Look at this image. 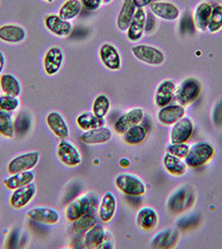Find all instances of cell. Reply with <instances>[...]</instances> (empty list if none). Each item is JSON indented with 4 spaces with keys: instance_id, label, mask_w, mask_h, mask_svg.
<instances>
[{
    "instance_id": "obj_1",
    "label": "cell",
    "mask_w": 222,
    "mask_h": 249,
    "mask_svg": "<svg viewBox=\"0 0 222 249\" xmlns=\"http://www.w3.org/2000/svg\"><path fill=\"white\" fill-rule=\"evenodd\" d=\"M195 200V193L191 186L182 184L169 195L166 200V209L171 214H182L191 208Z\"/></svg>"
},
{
    "instance_id": "obj_2",
    "label": "cell",
    "mask_w": 222,
    "mask_h": 249,
    "mask_svg": "<svg viewBox=\"0 0 222 249\" xmlns=\"http://www.w3.org/2000/svg\"><path fill=\"white\" fill-rule=\"evenodd\" d=\"M98 199L92 194H85L77 196L66 206L64 215L68 222H74L90 211L98 210Z\"/></svg>"
},
{
    "instance_id": "obj_3",
    "label": "cell",
    "mask_w": 222,
    "mask_h": 249,
    "mask_svg": "<svg viewBox=\"0 0 222 249\" xmlns=\"http://www.w3.org/2000/svg\"><path fill=\"white\" fill-rule=\"evenodd\" d=\"M215 154V148L207 141H198L189 146V151L184 159L190 168H199L208 163Z\"/></svg>"
},
{
    "instance_id": "obj_4",
    "label": "cell",
    "mask_w": 222,
    "mask_h": 249,
    "mask_svg": "<svg viewBox=\"0 0 222 249\" xmlns=\"http://www.w3.org/2000/svg\"><path fill=\"white\" fill-rule=\"evenodd\" d=\"M116 188L128 196L139 197L146 194V184L137 175L122 172L116 175L115 178Z\"/></svg>"
},
{
    "instance_id": "obj_5",
    "label": "cell",
    "mask_w": 222,
    "mask_h": 249,
    "mask_svg": "<svg viewBox=\"0 0 222 249\" xmlns=\"http://www.w3.org/2000/svg\"><path fill=\"white\" fill-rule=\"evenodd\" d=\"M202 92V84L194 77L183 80L177 86L175 99L178 104L187 107L191 105L199 98Z\"/></svg>"
},
{
    "instance_id": "obj_6",
    "label": "cell",
    "mask_w": 222,
    "mask_h": 249,
    "mask_svg": "<svg viewBox=\"0 0 222 249\" xmlns=\"http://www.w3.org/2000/svg\"><path fill=\"white\" fill-rule=\"evenodd\" d=\"M131 52L137 60L147 65L160 66L166 60L165 53L160 49L152 45H133L131 47Z\"/></svg>"
},
{
    "instance_id": "obj_7",
    "label": "cell",
    "mask_w": 222,
    "mask_h": 249,
    "mask_svg": "<svg viewBox=\"0 0 222 249\" xmlns=\"http://www.w3.org/2000/svg\"><path fill=\"white\" fill-rule=\"evenodd\" d=\"M40 156L39 151H31L17 155L8 162L7 172L11 175L26 170H32L38 164Z\"/></svg>"
},
{
    "instance_id": "obj_8",
    "label": "cell",
    "mask_w": 222,
    "mask_h": 249,
    "mask_svg": "<svg viewBox=\"0 0 222 249\" xmlns=\"http://www.w3.org/2000/svg\"><path fill=\"white\" fill-rule=\"evenodd\" d=\"M56 155L61 163L74 168L82 163V155L75 144L67 140H61L57 145Z\"/></svg>"
},
{
    "instance_id": "obj_9",
    "label": "cell",
    "mask_w": 222,
    "mask_h": 249,
    "mask_svg": "<svg viewBox=\"0 0 222 249\" xmlns=\"http://www.w3.org/2000/svg\"><path fill=\"white\" fill-rule=\"evenodd\" d=\"M65 55L61 47L51 46L45 53L43 58V68L46 75L54 76L59 73L64 64Z\"/></svg>"
},
{
    "instance_id": "obj_10",
    "label": "cell",
    "mask_w": 222,
    "mask_h": 249,
    "mask_svg": "<svg viewBox=\"0 0 222 249\" xmlns=\"http://www.w3.org/2000/svg\"><path fill=\"white\" fill-rule=\"evenodd\" d=\"M194 132V123L190 117L183 116L172 125L169 139L171 143H187Z\"/></svg>"
},
{
    "instance_id": "obj_11",
    "label": "cell",
    "mask_w": 222,
    "mask_h": 249,
    "mask_svg": "<svg viewBox=\"0 0 222 249\" xmlns=\"http://www.w3.org/2000/svg\"><path fill=\"white\" fill-rule=\"evenodd\" d=\"M145 116V111L142 107H134L128 110L116 120L114 130L117 134L123 135L134 125L140 124Z\"/></svg>"
},
{
    "instance_id": "obj_12",
    "label": "cell",
    "mask_w": 222,
    "mask_h": 249,
    "mask_svg": "<svg viewBox=\"0 0 222 249\" xmlns=\"http://www.w3.org/2000/svg\"><path fill=\"white\" fill-rule=\"evenodd\" d=\"M44 25L51 34L57 37H68L73 30V25L71 21L63 20L56 14L46 15L44 19Z\"/></svg>"
},
{
    "instance_id": "obj_13",
    "label": "cell",
    "mask_w": 222,
    "mask_h": 249,
    "mask_svg": "<svg viewBox=\"0 0 222 249\" xmlns=\"http://www.w3.org/2000/svg\"><path fill=\"white\" fill-rule=\"evenodd\" d=\"M177 85L174 81L171 79L163 80L157 85L154 93V104L158 108L166 107L172 103L175 98Z\"/></svg>"
},
{
    "instance_id": "obj_14",
    "label": "cell",
    "mask_w": 222,
    "mask_h": 249,
    "mask_svg": "<svg viewBox=\"0 0 222 249\" xmlns=\"http://www.w3.org/2000/svg\"><path fill=\"white\" fill-rule=\"evenodd\" d=\"M99 57L102 65L111 71L121 70L122 58L116 46L110 43L101 45L99 50Z\"/></svg>"
},
{
    "instance_id": "obj_15",
    "label": "cell",
    "mask_w": 222,
    "mask_h": 249,
    "mask_svg": "<svg viewBox=\"0 0 222 249\" xmlns=\"http://www.w3.org/2000/svg\"><path fill=\"white\" fill-rule=\"evenodd\" d=\"M37 195V186L34 183L21 186L20 188L14 190L9 199L11 207L16 210H20L30 204L31 200L35 198Z\"/></svg>"
},
{
    "instance_id": "obj_16",
    "label": "cell",
    "mask_w": 222,
    "mask_h": 249,
    "mask_svg": "<svg viewBox=\"0 0 222 249\" xmlns=\"http://www.w3.org/2000/svg\"><path fill=\"white\" fill-rule=\"evenodd\" d=\"M185 107L180 104H169L158 109L157 118L162 125L172 126L185 116Z\"/></svg>"
},
{
    "instance_id": "obj_17",
    "label": "cell",
    "mask_w": 222,
    "mask_h": 249,
    "mask_svg": "<svg viewBox=\"0 0 222 249\" xmlns=\"http://www.w3.org/2000/svg\"><path fill=\"white\" fill-rule=\"evenodd\" d=\"M147 13L144 9H137L127 31V38L131 42H139L146 31Z\"/></svg>"
},
{
    "instance_id": "obj_18",
    "label": "cell",
    "mask_w": 222,
    "mask_h": 249,
    "mask_svg": "<svg viewBox=\"0 0 222 249\" xmlns=\"http://www.w3.org/2000/svg\"><path fill=\"white\" fill-rule=\"evenodd\" d=\"M149 9L156 17L167 21L176 20L181 15L177 5L166 1H154L149 5Z\"/></svg>"
},
{
    "instance_id": "obj_19",
    "label": "cell",
    "mask_w": 222,
    "mask_h": 249,
    "mask_svg": "<svg viewBox=\"0 0 222 249\" xmlns=\"http://www.w3.org/2000/svg\"><path fill=\"white\" fill-rule=\"evenodd\" d=\"M27 217L37 223L56 224L60 221V214L57 210L50 207H35L27 211Z\"/></svg>"
},
{
    "instance_id": "obj_20",
    "label": "cell",
    "mask_w": 222,
    "mask_h": 249,
    "mask_svg": "<svg viewBox=\"0 0 222 249\" xmlns=\"http://www.w3.org/2000/svg\"><path fill=\"white\" fill-rule=\"evenodd\" d=\"M27 37L25 28L18 24H5L0 27V41L5 44L19 45Z\"/></svg>"
},
{
    "instance_id": "obj_21",
    "label": "cell",
    "mask_w": 222,
    "mask_h": 249,
    "mask_svg": "<svg viewBox=\"0 0 222 249\" xmlns=\"http://www.w3.org/2000/svg\"><path fill=\"white\" fill-rule=\"evenodd\" d=\"M116 199L111 192H107L101 197L98 206V218L103 223H109L114 218L116 211Z\"/></svg>"
},
{
    "instance_id": "obj_22",
    "label": "cell",
    "mask_w": 222,
    "mask_h": 249,
    "mask_svg": "<svg viewBox=\"0 0 222 249\" xmlns=\"http://www.w3.org/2000/svg\"><path fill=\"white\" fill-rule=\"evenodd\" d=\"M46 124L56 135L57 138L61 140H67L70 136V128L66 122L65 118L57 112L53 111L46 115Z\"/></svg>"
},
{
    "instance_id": "obj_23",
    "label": "cell",
    "mask_w": 222,
    "mask_h": 249,
    "mask_svg": "<svg viewBox=\"0 0 222 249\" xmlns=\"http://www.w3.org/2000/svg\"><path fill=\"white\" fill-rule=\"evenodd\" d=\"M112 130L106 126L86 130L80 135L81 141L86 144H105L112 139Z\"/></svg>"
},
{
    "instance_id": "obj_24",
    "label": "cell",
    "mask_w": 222,
    "mask_h": 249,
    "mask_svg": "<svg viewBox=\"0 0 222 249\" xmlns=\"http://www.w3.org/2000/svg\"><path fill=\"white\" fill-rule=\"evenodd\" d=\"M179 239V232L172 228L161 230L153 236L150 246L153 249H171Z\"/></svg>"
},
{
    "instance_id": "obj_25",
    "label": "cell",
    "mask_w": 222,
    "mask_h": 249,
    "mask_svg": "<svg viewBox=\"0 0 222 249\" xmlns=\"http://www.w3.org/2000/svg\"><path fill=\"white\" fill-rule=\"evenodd\" d=\"M107 230L101 224L96 223L84 233L83 246L88 249H100L106 236Z\"/></svg>"
},
{
    "instance_id": "obj_26",
    "label": "cell",
    "mask_w": 222,
    "mask_h": 249,
    "mask_svg": "<svg viewBox=\"0 0 222 249\" xmlns=\"http://www.w3.org/2000/svg\"><path fill=\"white\" fill-rule=\"evenodd\" d=\"M159 222L158 214L152 207H143L138 211L136 214V224L141 229L144 231H153L157 228Z\"/></svg>"
},
{
    "instance_id": "obj_27",
    "label": "cell",
    "mask_w": 222,
    "mask_h": 249,
    "mask_svg": "<svg viewBox=\"0 0 222 249\" xmlns=\"http://www.w3.org/2000/svg\"><path fill=\"white\" fill-rule=\"evenodd\" d=\"M212 7L213 5L207 1L202 2L196 6L194 11V23L198 31H207L209 20L212 15Z\"/></svg>"
},
{
    "instance_id": "obj_28",
    "label": "cell",
    "mask_w": 222,
    "mask_h": 249,
    "mask_svg": "<svg viewBox=\"0 0 222 249\" xmlns=\"http://www.w3.org/2000/svg\"><path fill=\"white\" fill-rule=\"evenodd\" d=\"M136 10L137 7L132 0H123L121 8L116 18V26L118 30L123 32L127 31Z\"/></svg>"
},
{
    "instance_id": "obj_29",
    "label": "cell",
    "mask_w": 222,
    "mask_h": 249,
    "mask_svg": "<svg viewBox=\"0 0 222 249\" xmlns=\"http://www.w3.org/2000/svg\"><path fill=\"white\" fill-rule=\"evenodd\" d=\"M35 180V173L32 170H26L11 174L8 178L4 179V184L7 189L14 190L20 188L27 184L33 183Z\"/></svg>"
},
{
    "instance_id": "obj_30",
    "label": "cell",
    "mask_w": 222,
    "mask_h": 249,
    "mask_svg": "<svg viewBox=\"0 0 222 249\" xmlns=\"http://www.w3.org/2000/svg\"><path fill=\"white\" fill-rule=\"evenodd\" d=\"M163 164L169 174L172 176H183L187 172V164L185 160L166 152L163 158Z\"/></svg>"
},
{
    "instance_id": "obj_31",
    "label": "cell",
    "mask_w": 222,
    "mask_h": 249,
    "mask_svg": "<svg viewBox=\"0 0 222 249\" xmlns=\"http://www.w3.org/2000/svg\"><path fill=\"white\" fill-rule=\"evenodd\" d=\"M76 125L83 131L92 130L101 126H105V119L96 116L92 112H84L76 117Z\"/></svg>"
},
{
    "instance_id": "obj_32",
    "label": "cell",
    "mask_w": 222,
    "mask_h": 249,
    "mask_svg": "<svg viewBox=\"0 0 222 249\" xmlns=\"http://www.w3.org/2000/svg\"><path fill=\"white\" fill-rule=\"evenodd\" d=\"M0 89L4 94L19 97L21 93V85L18 78L12 74H4L0 76Z\"/></svg>"
},
{
    "instance_id": "obj_33",
    "label": "cell",
    "mask_w": 222,
    "mask_h": 249,
    "mask_svg": "<svg viewBox=\"0 0 222 249\" xmlns=\"http://www.w3.org/2000/svg\"><path fill=\"white\" fill-rule=\"evenodd\" d=\"M82 8L80 0H65L59 9L58 15L63 20L71 21L80 15Z\"/></svg>"
},
{
    "instance_id": "obj_34",
    "label": "cell",
    "mask_w": 222,
    "mask_h": 249,
    "mask_svg": "<svg viewBox=\"0 0 222 249\" xmlns=\"http://www.w3.org/2000/svg\"><path fill=\"white\" fill-rule=\"evenodd\" d=\"M148 130L142 124L134 125L131 127L128 130L122 135L123 140L130 145H137V144H142L146 140L148 136Z\"/></svg>"
},
{
    "instance_id": "obj_35",
    "label": "cell",
    "mask_w": 222,
    "mask_h": 249,
    "mask_svg": "<svg viewBox=\"0 0 222 249\" xmlns=\"http://www.w3.org/2000/svg\"><path fill=\"white\" fill-rule=\"evenodd\" d=\"M97 223L95 211H90L72 222V231L76 234H84Z\"/></svg>"
},
{
    "instance_id": "obj_36",
    "label": "cell",
    "mask_w": 222,
    "mask_h": 249,
    "mask_svg": "<svg viewBox=\"0 0 222 249\" xmlns=\"http://www.w3.org/2000/svg\"><path fill=\"white\" fill-rule=\"evenodd\" d=\"M15 133V122L12 112L0 110V134L7 139H13Z\"/></svg>"
},
{
    "instance_id": "obj_37",
    "label": "cell",
    "mask_w": 222,
    "mask_h": 249,
    "mask_svg": "<svg viewBox=\"0 0 222 249\" xmlns=\"http://www.w3.org/2000/svg\"><path fill=\"white\" fill-rule=\"evenodd\" d=\"M111 110V100L109 97L104 94L98 95L96 97L92 106V112L98 117L104 119Z\"/></svg>"
},
{
    "instance_id": "obj_38",
    "label": "cell",
    "mask_w": 222,
    "mask_h": 249,
    "mask_svg": "<svg viewBox=\"0 0 222 249\" xmlns=\"http://www.w3.org/2000/svg\"><path fill=\"white\" fill-rule=\"evenodd\" d=\"M222 29V5L218 4L212 7V15L209 20L207 30L211 34H215Z\"/></svg>"
},
{
    "instance_id": "obj_39",
    "label": "cell",
    "mask_w": 222,
    "mask_h": 249,
    "mask_svg": "<svg viewBox=\"0 0 222 249\" xmlns=\"http://www.w3.org/2000/svg\"><path fill=\"white\" fill-rule=\"evenodd\" d=\"M20 107V100L10 95H0V110L14 112Z\"/></svg>"
},
{
    "instance_id": "obj_40",
    "label": "cell",
    "mask_w": 222,
    "mask_h": 249,
    "mask_svg": "<svg viewBox=\"0 0 222 249\" xmlns=\"http://www.w3.org/2000/svg\"><path fill=\"white\" fill-rule=\"evenodd\" d=\"M189 146L187 143H171L168 144L166 152L181 159H185L188 154Z\"/></svg>"
},
{
    "instance_id": "obj_41",
    "label": "cell",
    "mask_w": 222,
    "mask_h": 249,
    "mask_svg": "<svg viewBox=\"0 0 222 249\" xmlns=\"http://www.w3.org/2000/svg\"><path fill=\"white\" fill-rule=\"evenodd\" d=\"M212 120L214 126L222 128V99L213 106L212 111Z\"/></svg>"
},
{
    "instance_id": "obj_42",
    "label": "cell",
    "mask_w": 222,
    "mask_h": 249,
    "mask_svg": "<svg viewBox=\"0 0 222 249\" xmlns=\"http://www.w3.org/2000/svg\"><path fill=\"white\" fill-rule=\"evenodd\" d=\"M83 8L90 12H94L101 8L102 5L101 0H80Z\"/></svg>"
},
{
    "instance_id": "obj_43",
    "label": "cell",
    "mask_w": 222,
    "mask_h": 249,
    "mask_svg": "<svg viewBox=\"0 0 222 249\" xmlns=\"http://www.w3.org/2000/svg\"><path fill=\"white\" fill-rule=\"evenodd\" d=\"M114 248V243H113V239L111 237V233L108 232L107 231L106 236L105 239L103 240L102 244L101 245L100 249H113Z\"/></svg>"
},
{
    "instance_id": "obj_44",
    "label": "cell",
    "mask_w": 222,
    "mask_h": 249,
    "mask_svg": "<svg viewBox=\"0 0 222 249\" xmlns=\"http://www.w3.org/2000/svg\"><path fill=\"white\" fill-rule=\"evenodd\" d=\"M137 9H144L146 6L150 5L154 0H132Z\"/></svg>"
},
{
    "instance_id": "obj_45",
    "label": "cell",
    "mask_w": 222,
    "mask_h": 249,
    "mask_svg": "<svg viewBox=\"0 0 222 249\" xmlns=\"http://www.w3.org/2000/svg\"><path fill=\"white\" fill-rule=\"evenodd\" d=\"M5 63H6V60H5V53L0 51V76L2 75V73L5 70Z\"/></svg>"
},
{
    "instance_id": "obj_46",
    "label": "cell",
    "mask_w": 222,
    "mask_h": 249,
    "mask_svg": "<svg viewBox=\"0 0 222 249\" xmlns=\"http://www.w3.org/2000/svg\"><path fill=\"white\" fill-rule=\"evenodd\" d=\"M130 164H131L130 160L127 159V158H123V159L119 160V165H120L121 167H123V168H127V167L130 166Z\"/></svg>"
},
{
    "instance_id": "obj_47",
    "label": "cell",
    "mask_w": 222,
    "mask_h": 249,
    "mask_svg": "<svg viewBox=\"0 0 222 249\" xmlns=\"http://www.w3.org/2000/svg\"><path fill=\"white\" fill-rule=\"evenodd\" d=\"M102 1V4H104V5H109V4H111V2L113 1V0H101Z\"/></svg>"
},
{
    "instance_id": "obj_48",
    "label": "cell",
    "mask_w": 222,
    "mask_h": 249,
    "mask_svg": "<svg viewBox=\"0 0 222 249\" xmlns=\"http://www.w3.org/2000/svg\"><path fill=\"white\" fill-rule=\"evenodd\" d=\"M45 2H46V3H49V4H51V3H54L56 0H44Z\"/></svg>"
},
{
    "instance_id": "obj_49",
    "label": "cell",
    "mask_w": 222,
    "mask_h": 249,
    "mask_svg": "<svg viewBox=\"0 0 222 249\" xmlns=\"http://www.w3.org/2000/svg\"><path fill=\"white\" fill-rule=\"evenodd\" d=\"M0 91H1V89H0Z\"/></svg>"
}]
</instances>
